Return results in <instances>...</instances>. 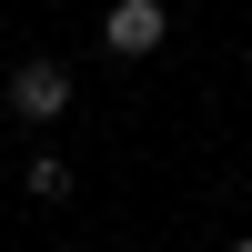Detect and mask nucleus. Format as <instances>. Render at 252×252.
Wrapping results in <instances>:
<instances>
[{"mask_svg":"<svg viewBox=\"0 0 252 252\" xmlns=\"http://www.w3.org/2000/svg\"><path fill=\"white\" fill-rule=\"evenodd\" d=\"M161 31H172V10H161V0H111V20H101V40H111L121 61L161 51Z\"/></svg>","mask_w":252,"mask_h":252,"instance_id":"2","label":"nucleus"},{"mask_svg":"<svg viewBox=\"0 0 252 252\" xmlns=\"http://www.w3.org/2000/svg\"><path fill=\"white\" fill-rule=\"evenodd\" d=\"M71 111V71L61 61H20L10 71V121H61Z\"/></svg>","mask_w":252,"mask_h":252,"instance_id":"1","label":"nucleus"},{"mask_svg":"<svg viewBox=\"0 0 252 252\" xmlns=\"http://www.w3.org/2000/svg\"><path fill=\"white\" fill-rule=\"evenodd\" d=\"M20 182H31V202H71V172H61L51 152H40V161H31V172H20Z\"/></svg>","mask_w":252,"mask_h":252,"instance_id":"3","label":"nucleus"},{"mask_svg":"<svg viewBox=\"0 0 252 252\" xmlns=\"http://www.w3.org/2000/svg\"><path fill=\"white\" fill-rule=\"evenodd\" d=\"M232 252H252V242H232Z\"/></svg>","mask_w":252,"mask_h":252,"instance_id":"4","label":"nucleus"}]
</instances>
